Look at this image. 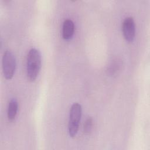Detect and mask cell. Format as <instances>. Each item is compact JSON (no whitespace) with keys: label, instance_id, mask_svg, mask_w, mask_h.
<instances>
[{"label":"cell","instance_id":"cell-4","mask_svg":"<svg viewBox=\"0 0 150 150\" xmlns=\"http://www.w3.org/2000/svg\"><path fill=\"white\" fill-rule=\"evenodd\" d=\"M122 28L125 39L129 42H132L135 35V25L133 18L127 17L125 18Z\"/></svg>","mask_w":150,"mask_h":150},{"label":"cell","instance_id":"cell-2","mask_svg":"<svg viewBox=\"0 0 150 150\" xmlns=\"http://www.w3.org/2000/svg\"><path fill=\"white\" fill-rule=\"evenodd\" d=\"M81 113V105L78 103H73L70 109L68 123L69 134L71 137L76 136L78 132Z\"/></svg>","mask_w":150,"mask_h":150},{"label":"cell","instance_id":"cell-1","mask_svg":"<svg viewBox=\"0 0 150 150\" xmlns=\"http://www.w3.org/2000/svg\"><path fill=\"white\" fill-rule=\"evenodd\" d=\"M41 67V54L36 48L29 50L26 59V76L30 81H34L38 77Z\"/></svg>","mask_w":150,"mask_h":150},{"label":"cell","instance_id":"cell-3","mask_svg":"<svg viewBox=\"0 0 150 150\" xmlns=\"http://www.w3.org/2000/svg\"><path fill=\"white\" fill-rule=\"evenodd\" d=\"M16 59L13 53L9 50L5 51L2 59V71L4 77L8 80L11 79L16 70Z\"/></svg>","mask_w":150,"mask_h":150},{"label":"cell","instance_id":"cell-7","mask_svg":"<svg viewBox=\"0 0 150 150\" xmlns=\"http://www.w3.org/2000/svg\"><path fill=\"white\" fill-rule=\"evenodd\" d=\"M93 121L91 117H88L84 124V132L85 134H88L91 131V129L93 128Z\"/></svg>","mask_w":150,"mask_h":150},{"label":"cell","instance_id":"cell-5","mask_svg":"<svg viewBox=\"0 0 150 150\" xmlns=\"http://www.w3.org/2000/svg\"><path fill=\"white\" fill-rule=\"evenodd\" d=\"M74 32V24L72 20L66 19L62 27V36L64 40H70L72 38Z\"/></svg>","mask_w":150,"mask_h":150},{"label":"cell","instance_id":"cell-6","mask_svg":"<svg viewBox=\"0 0 150 150\" xmlns=\"http://www.w3.org/2000/svg\"><path fill=\"white\" fill-rule=\"evenodd\" d=\"M18 109V103L17 100L14 98H11L9 101L7 110V116L9 121H12L15 119L17 115Z\"/></svg>","mask_w":150,"mask_h":150}]
</instances>
